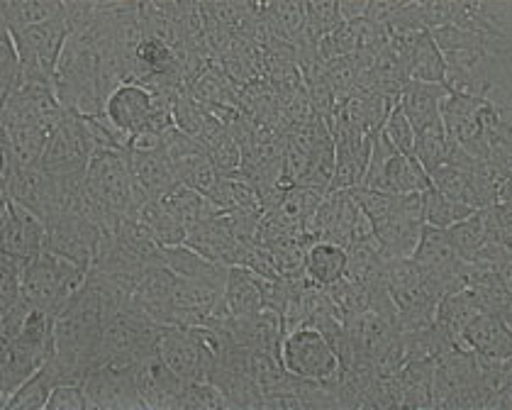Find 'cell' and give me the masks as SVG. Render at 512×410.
Listing matches in <instances>:
<instances>
[{
	"label": "cell",
	"instance_id": "27",
	"mask_svg": "<svg viewBox=\"0 0 512 410\" xmlns=\"http://www.w3.org/2000/svg\"><path fill=\"white\" fill-rule=\"evenodd\" d=\"M210 381L227 396L232 410H264V391L247 376L244 369L215 364Z\"/></svg>",
	"mask_w": 512,
	"mask_h": 410
},
{
	"label": "cell",
	"instance_id": "20",
	"mask_svg": "<svg viewBox=\"0 0 512 410\" xmlns=\"http://www.w3.org/2000/svg\"><path fill=\"white\" fill-rule=\"evenodd\" d=\"M512 325L503 318L491 313H478L476 318L466 325L464 342L476 357L483 359H510L512 362Z\"/></svg>",
	"mask_w": 512,
	"mask_h": 410
},
{
	"label": "cell",
	"instance_id": "24",
	"mask_svg": "<svg viewBox=\"0 0 512 410\" xmlns=\"http://www.w3.org/2000/svg\"><path fill=\"white\" fill-rule=\"evenodd\" d=\"M164 262L169 264L181 279L198 281V284H210L217 288H225L227 274H230V269L227 267L210 262L208 257L193 252V249L186 245L164 247Z\"/></svg>",
	"mask_w": 512,
	"mask_h": 410
},
{
	"label": "cell",
	"instance_id": "44",
	"mask_svg": "<svg viewBox=\"0 0 512 410\" xmlns=\"http://www.w3.org/2000/svg\"><path fill=\"white\" fill-rule=\"evenodd\" d=\"M47 410H96L83 384H61L49 396Z\"/></svg>",
	"mask_w": 512,
	"mask_h": 410
},
{
	"label": "cell",
	"instance_id": "41",
	"mask_svg": "<svg viewBox=\"0 0 512 410\" xmlns=\"http://www.w3.org/2000/svg\"><path fill=\"white\" fill-rule=\"evenodd\" d=\"M178 410H232V406L213 381H198V384H186Z\"/></svg>",
	"mask_w": 512,
	"mask_h": 410
},
{
	"label": "cell",
	"instance_id": "22",
	"mask_svg": "<svg viewBox=\"0 0 512 410\" xmlns=\"http://www.w3.org/2000/svg\"><path fill=\"white\" fill-rule=\"evenodd\" d=\"M476 315H478V308L473 306L469 293H466L464 286H461L456 288V291L444 293V296L439 298L437 308H434V323H437V328L442 330L456 347L464 349V352H471L464 342V330Z\"/></svg>",
	"mask_w": 512,
	"mask_h": 410
},
{
	"label": "cell",
	"instance_id": "29",
	"mask_svg": "<svg viewBox=\"0 0 512 410\" xmlns=\"http://www.w3.org/2000/svg\"><path fill=\"white\" fill-rule=\"evenodd\" d=\"M166 208L174 213V218L186 227V235L188 230H193V227L205 223V220H213L217 215H222L220 205H217L213 198L205 196V193H198L193 191V188H186V186H178L174 193H169V196L164 198Z\"/></svg>",
	"mask_w": 512,
	"mask_h": 410
},
{
	"label": "cell",
	"instance_id": "9",
	"mask_svg": "<svg viewBox=\"0 0 512 410\" xmlns=\"http://www.w3.org/2000/svg\"><path fill=\"white\" fill-rule=\"evenodd\" d=\"M0 198L13 201L30 208L37 213L44 223L54 220L59 215L61 203V184L54 174L44 171L42 166H32V169H15V166L3 164V174H0Z\"/></svg>",
	"mask_w": 512,
	"mask_h": 410
},
{
	"label": "cell",
	"instance_id": "45",
	"mask_svg": "<svg viewBox=\"0 0 512 410\" xmlns=\"http://www.w3.org/2000/svg\"><path fill=\"white\" fill-rule=\"evenodd\" d=\"M32 308L35 306H32L27 298H22L18 306L10 308L8 313L0 315V340L10 342V340H15V337H20L27 328V320H30Z\"/></svg>",
	"mask_w": 512,
	"mask_h": 410
},
{
	"label": "cell",
	"instance_id": "2",
	"mask_svg": "<svg viewBox=\"0 0 512 410\" xmlns=\"http://www.w3.org/2000/svg\"><path fill=\"white\" fill-rule=\"evenodd\" d=\"M86 276L88 267H81V264L69 262V259L44 249L25 269V281H22L25 298L35 308L57 318L61 310L79 296L86 284Z\"/></svg>",
	"mask_w": 512,
	"mask_h": 410
},
{
	"label": "cell",
	"instance_id": "5",
	"mask_svg": "<svg viewBox=\"0 0 512 410\" xmlns=\"http://www.w3.org/2000/svg\"><path fill=\"white\" fill-rule=\"evenodd\" d=\"M361 188L378 193H425L427 188H432V184L427 171L415 159L398 152L386 140V135L378 132L374 137L369 169H366Z\"/></svg>",
	"mask_w": 512,
	"mask_h": 410
},
{
	"label": "cell",
	"instance_id": "38",
	"mask_svg": "<svg viewBox=\"0 0 512 410\" xmlns=\"http://www.w3.org/2000/svg\"><path fill=\"white\" fill-rule=\"evenodd\" d=\"M422 210H425V225L432 227H452L459 223V220L469 218L473 213V208L464 203H454L449 198H444L442 193H437L434 188H427L422 193Z\"/></svg>",
	"mask_w": 512,
	"mask_h": 410
},
{
	"label": "cell",
	"instance_id": "8",
	"mask_svg": "<svg viewBox=\"0 0 512 410\" xmlns=\"http://www.w3.org/2000/svg\"><path fill=\"white\" fill-rule=\"evenodd\" d=\"M281 362L288 374L308 381H325L339 369V359L327 337L308 325L283 335Z\"/></svg>",
	"mask_w": 512,
	"mask_h": 410
},
{
	"label": "cell",
	"instance_id": "46",
	"mask_svg": "<svg viewBox=\"0 0 512 410\" xmlns=\"http://www.w3.org/2000/svg\"><path fill=\"white\" fill-rule=\"evenodd\" d=\"M395 8H398V0H369V8H366V18L374 25H388V20L393 18Z\"/></svg>",
	"mask_w": 512,
	"mask_h": 410
},
{
	"label": "cell",
	"instance_id": "21",
	"mask_svg": "<svg viewBox=\"0 0 512 410\" xmlns=\"http://www.w3.org/2000/svg\"><path fill=\"white\" fill-rule=\"evenodd\" d=\"M449 96L447 86L439 83H420L408 81L400 91V108H403L405 118L413 125L415 132L427 130V127L442 125V101Z\"/></svg>",
	"mask_w": 512,
	"mask_h": 410
},
{
	"label": "cell",
	"instance_id": "23",
	"mask_svg": "<svg viewBox=\"0 0 512 410\" xmlns=\"http://www.w3.org/2000/svg\"><path fill=\"white\" fill-rule=\"evenodd\" d=\"M139 15H142L144 37L159 40L169 49H174V52L183 47L181 15H178V3H174V0H149V3H139Z\"/></svg>",
	"mask_w": 512,
	"mask_h": 410
},
{
	"label": "cell",
	"instance_id": "39",
	"mask_svg": "<svg viewBox=\"0 0 512 410\" xmlns=\"http://www.w3.org/2000/svg\"><path fill=\"white\" fill-rule=\"evenodd\" d=\"M325 288L332 296V301H335V306L339 308V313H342V318H354V315H361L369 310L371 296L366 284L347 279V276H339L335 284Z\"/></svg>",
	"mask_w": 512,
	"mask_h": 410
},
{
	"label": "cell",
	"instance_id": "7",
	"mask_svg": "<svg viewBox=\"0 0 512 410\" xmlns=\"http://www.w3.org/2000/svg\"><path fill=\"white\" fill-rule=\"evenodd\" d=\"M415 267L420 269L422 279L430 286V291L437 298H442L444 293L456 291L461 288V267H464V259L456 254V249L449 242V235L444 227H422L420 242H417L413 257Z\"/></svg>",
	"mask_w": 512,
	"mask_h": 410
},
{
	"label": "cell",
	"instance_id": "37",
	"mask_svg": "<svg viewBox=\"0 0 512 410\" xmlns=\"http://www.w3.org/2000/svg\"><path fill=\"white\" fill-rule=\"evenodd\" d=\"M25 259L10 257V254H0V315L8 313L25 298Z\"/></svg>",
	"mask_w": 512,
	"mask_h": 410
},
{
	"label": "cell",
	"instance_id": "35",
	"mask_svg": "<svg viewBox=\"0 0 512 410\" xmlns=\"http://www.w3.org/2000/svg\"><path fill=\"white\" fill-rule=\"evenodd\" d=\"M447 235L452 247L456 249L464 262H469L473 254L478 252L488 242V223H486V208L473 210L469 218L459 220V223L447 227Z\"/></svg>",
	"mask_w": 512,
	"mask_h": 410
},
{
	"label": "cell",
	"instance_id": "42",
	"mask_svg": "<svg viewBox=\"0 0 512 410\" xmlns=\"http://www.w3.org/2000/svg\"><path fill=\"white\" fill-rule=\"evenodd\" d=\"M381 132L386 135V140L398 149V152H403L405 157L415 159V130L413 125L408 123V118H405L400 103H395V108L391 110V115H388L386 125H383Z\"/></svg>",
	"mask_w": 512,
	"mask_h": 410
},
{
	"label": "cell",
	"instance_id": "10",
	"mask_svg": "<svg viewBox=\"0 0 512 410\" xmlns=\"http://www.w3.org/2000/svg\"><path fill=\"white\" fill-rule=\"evenodd\" d=\"M93 154H96V149H93L91 135H88L86 120L74 113H66L64 123L49 137L40 166L54 176L79 174V171L88 169Z\"/></svg>",
	"mask_w": 512,
	"mask_h": 410
},
{
	"label": "cell",
	"instance_id": "17",
	"mask_svg": "<svg viewBox=\"0 0 512 410\" xmlns=\"http://www.w3.org/2000/svg\"><path fill=\"white\" fill-rule=\"evenodd\" d=\"M452 27L512 40V3L508 0H456Z\"/></svg>",
	"mask_w": 512,
	"mask_h": 410
},
{
	"label": "cell",
	"instance_id": "34",
	"mask_svg": "<svg viewBox=\"0 0 512 410\" xmlns=\"http://www.w3.org/2000/svg\"><path fill=\"white\" fill-rule=\"evenodd\" d=\"M176 166V176H178V184L186 186V188H193V191L198 193H205V196H210V193L215 191L217 181H220V171L215 169L213 159L208 157V152L205 149H200V152L191 154V157H183L174 162Z\"/></svg>",
	"mask_w": 512,
	"mask_h": 410
},
{
	"label": "cell",
	"instance_id": "4",
	"mask_svg": "<svg viewBox=\"0 0 512 410\" xmlns=\"http://www.w3.org/2000/svg\"><path fill=\"white\" fill-rule=\"evenodd\" d=\"M86 184L105 208L122 218H137V210L147 201L132 179L125 152H115V149L93 154L86 169Z\"/></svg>",
	"mask_w": 512,
	"mask_h": 410
},
{
	"label": "cell",
	"instance_id": "40",
	"mask_svg": "<svg viewBox=\"0 0 512 410\" xmlns=\"http://www.w3.org/2000/svg\"><path fill=\"white\" fill-rule=\"evenodd\" d=\"M54 384L40 369L27 384H22L18 393L5 403V410H47L49 396H52Z\"/></svg>",
	"mask_w": 512,
	"mask_h": 410
},
{
	"label": "cell",
	"instance_id": "26",
	"mask_svg": "<svg viewBox=\"0 0 512 410\" xmlns=\"http://www.w3.org/2000/svg\"><path fill=\"white\" fill-rule=\"evenodd\" d=\"M222 303H225V310L235 320H247L254 318L261 308H264V301H261V291L256 286V274L247 267H232L230 274H227L225 293H222Z\"/></svg>",
	"mask_w": 512,
	"mask_h": 410
},
{
	"label": "cell",
	"instance_id": "1",
	"mask_svg": "<svg viewBox=\"0 0 512 410\" xmlns=\"http://www.w3.org/2000/svg\"><path fill=\"white\" fill-rule=\"evenodd\" d=\"M54 352V318L40 308H32L27 328L15 340L0 347V401L18 393L22 384L40 371Z\"/></svg>",
	"mask_w": 512,
	"mask_h": 410
},
{
	"label": "cell",
	"instance_id": "13",
	"mask_svg": "<svg viewBox=\"0 0 512 410\" xmlns=\"http://www.w3.org/2000/svg\"><path fill=\"white\" fill-rule=\"evenodd\" d=\"M100 240H103V230L91 220L76 218V215H57L47 225V247L44 249L91 269Z\"/></svg>",
	"mask_w": 512,
	"mask_h": 410
},
{
	"label": "cell",
	"instance_id": "6",
	"mask_svg": "<svg viewBox=\"0 0 512 410\" xmlns=\"http://www.w3.org/2000/svg\"><path fill=\"white\" fill-rule=\"evenodd\" d=\"M371 223H374V237L386 257L410 259L425 227L422 193H398L388 213Z\"/></svg>",
	"mask_w": 512,
	"mask_h": 410
},
{
	"label": "cell",
	"instance_id": "25",
	"mask_svg": "<svg viewBox=\"0 0 512 410\" xmlns=\"http://www.w3.org/2000/svg\"><path fill=\"white\" fill-rule=\"evenodd\" d=\"M64 18V0H5L0 3L3 30H27Z\"/></svg>",
	"mask_w": 512,
	"mask_h": 410
},
{
	"label": "cell",
	"instance_id": "43",
	"mask_svg": "<svg viewBox=\"0 0 512 410\" xmlns=\"http://www.w3.org/2000/svg\"><path fill=\"white\" fill-rule=\"evenodd\" d=\"M20 69L22 62L18 49H15L13 37L3 30V35H0V98H3V101L15 91V86H18Z\"/></svg>",
	"mask_w": 512,
	"mask_h": 410
},
{
	"label": "cell",
	"instance_id": "31",
	"mask_svg": "<svg viewBox=\"0 0 512 410\" xmlns=\"http://www.w3.org/2000/svg\"><path fill=\"white\" fill-rule=\"evenodd\" d=\"M408 76L410 81L420 83H439L444 86L447 79V64H444L442 52L434 44L430 32H420L410 44L408 52Z\"/></svg>",
	"mask_w": 512,
	"mask_h": 410
},
{
	"label": "cell",
	"instance_id": "18",
	"mask_svg": "<svg viewBox=\"0 0 512 410\" xmlns=\"http://www.w3.org/2000/svg\"><path fill=\"white\" fill-rule=\"evenodd\" d=\"M105 115L132 137L152 127L154 96L139 83H122L105 101Z\"/></svg>",
	"mask_w": 512,
	"mask_h": 410
},
{
	"label": "cell",
	"instance_id": "30",
	"mask_svg": "<svg viewBox=\"0 0 512 410\" xmlns=\"http://www.w3.org/2000/svg\"><path fill=\"white\" fill-rule=\"evenodd\" d=\"M261 18L271 37L296 44L305 27V3L300 0H266L261 3Z\"/></svg>",
	"mask_w": 512,
	"mask_h": 410
},
{
	"label": "cell",
	"instance_id": "3",
	"mask_svg": "<svg viewBox=\"0 0 512 410\" xmlns=\"http://www.w3.org/2000/svg\"><path fill=\"white\" fill-rule=\"evenodd\" d=\"M161 323L149 318L135 301L108 320L98 347V367H135L139 359L157 352Z\"/></svg>",
	"mask_w": 512,
	"mask_h": 410
},
{
	"label": "cell",
	"instance_id": "14",
	"mask_svg": "<svg viewBox=\"0 0 512 410\" xmlns=\"http://www.w3.org/2000/svg\"><path fill=\"white\" fill-rule=\"evenodd\" d=\"M83 389L96 410H147L135 386L132 367L100 364L83 379Z\"/></svg>",
	"mask_w": 512,
	"mask_h": 410
},
{
	"label": "cell",
	"instance_id": "15",
	"mask_svg": "<svg viewBox=\"0 0 512 410\" xmlns=\"http://www.w3.org/2000/svg\"><path fill=\"white\" fill-rule=\"evenodd\" d=\"M132 376H135V386L147 410L181 408V396L183 389H186V381L178 379L174 371L166 367L159 352L139 359L135 367H132Z\"/></svg>",
	"mask_w": 512,
	"mask_h": 410
},
{
	"label": "cell",
	"instance_id": "11",
	"mask_svg": "<svg viewBox=\"0 0 512 410\" xmlns=\"http://www.w3.org/2000/svg\"><path fill=\"white\" fill-rule=\"evenodd\" d=\"M47 247V223L25 205L5 201L0 210V254L32 262Z\"/></svg>",
	"mask_w": 512,
	"mask_h": 410
},
{
	"label": "cell",
	"instance_id": "28",
	"mask_svg": "<svg viewBox=\"0 0 512 410\" xmlns=\"http://www.w3.org/2000/svg\"><path fill=\"white\" fill-rule=\"evenodd\" d=\"M473 164H476V159L459 164H442L439 169L430 171L427 176H430V184L434 191L442 193L444 198L478 210L476 191H473Z\"/></svg>",
	"mask_w": 512,
	"mask_h": 410
},
{
	"label": "cell",
	"instance_id": "32",
	"mask_svg": "<svg viewBox=\"0 0 512 410\" xmlns=\"http://www.w3.org/2000/svg\"><path fill=\"white\" fill-rule=\"evenodd\" d=\"M347 267V249L332 245V242H313L305 254V274L315 281L317 286L335 284Z\"/></svg>",
	"mask_w": 512,
	"mask_h": 410
},
{
	"label": "cell",
	"instance_id": "33",
	"mask_svg": "<svg viewBox=\"0 0 512 410\" xmlns=\"http://www.w3.org/2000/svg\"><path fill=\"white\" fill-rule=\"evenodd\" d=\"M137 220L152 232L161 247H178L186 242V227L178 223L164 201H144L137 210Z\"/></svg>",
	"mask_w": 512,
	"mask_h": 410
},
{
	"label": "cell",
	"instance_id": "12",
	"mask_svg": "<svg viewBox=\"0 0 512 410\" xmlns=\"http://www.w3.org/2000/svg\"><path fill=\"white\" fill-rule=\"evenodd\" d=\"M159 357L164 359L181 381L186 384H198V381H210V371H213V357L208 354L196 337L186 328L178 325H161Z\"/></svg>",
	"mask_w": 512,
	"mask_h": 410
},
{
	"label": "cell",
	"instance_id": "16",
	"mask_svg": "<svg viewBox=\"0 0 512 410\" xmlns=\"http://www.w3.org/2000/svg\"><path fill=\"white\" fill-rule=\"evenodd\" d=\"M49 137L52 135L47 130H42L40 125L0 115V144H3L5 166H15V169L40 166Z\"/></svg>",
	"mask_w": 512,
	"mask_h": 410
},
{
	"label": "cell",
	"instance_id": "47",
	"mask_svg": "<svg viewBox=\"0 0 512 410\" xmlns=\"http://www.w3.org/2000/svg\"><path fill=\"white\" fill-rule=\"evenodd\" d=\"M366 8H369V0H339V13H342L344 22L364 20Z\"/></svg>",
	"mask_w": 512,
	"mask_h": 410
},
{
	"label": "cell",
	"instance_id": "19",
	"mask_svg": "<svg viewBox=\"0 0 512 410\" xmlns=\"http://www.w3.org/2000/svg\"><path fill=\"white\" fill-rule=\"evenodd\" d=\"M127 164H130L132 179L139 191L144 193L147 201H164L169 193H174L178 186V176H176V166L166 157L164 149L159 152H144V154H135V152H125Z\"/></svg>",
	"mask_w": 512,
	"mask_h": 410
},
{
	"label": "cell",
	"instance_id": "36",
	"mask_svg": "<svg viewBox=\"0 0 512 410\" xmlns=\"http://www.w3.org/2000/svg\"><path fill=\"white\" fill-rule=\"evenodd\" d=\"M449 149H452V140L447 137L444 125L427 127V130L415 132V162L430 174V171L439 169L447 164Z\"/></svg>",
	"mask_w": 512,
	"mask_h": 410
}]
</instances>
